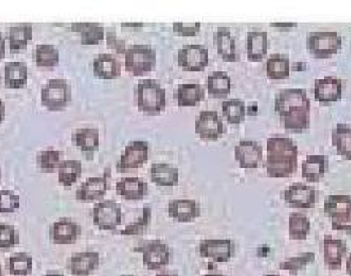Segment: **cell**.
<instances>
[{"label":"cell","mask_w":351,"mask_h":276,"mask_svg":"<svg viewBox=\"0 0 351 276\" xmlns=\"http://www.w3.org/2000/svg\"><path fill=\"white\" fill-rule=\"evenodd\" d=\"M149 159V143L145 140L130 142L117 162V172L126 173L130 170L142 168Z\"/></svg>","instance_id":"9"},{"label":"cell","mask_w":351,"mask_h":276,"mask_svg":"<svg viewBox=\"0 0 351 276\" xmlns=\"http://www.w3.org/2000/svg\"><path fill=\"white\" fill-rule=\"evenodd\" d=\"M330 225H332V230H337V232H351V216L345 219L330 221Z\"/></svg>","instance_id":"48"},{"label":"cell","mask_w":351,"mask_h":276,"mask_svg":"<svg viewBox=\"0 0 351 276\" xmlns=\"http://www.w3.org/2000/svg\"><path fill=\"white\" fill-rule=\"evenodd\" d=\"M5 47H7V43H5L3 34L0 32V61H2V59L5 58V51H7V49H5Z\"/></svg>","instance_id":"50"},{"label":"cell","mask_w":351,"mask_h":276,"mask_svg":"<svg viewBox=\"0 0 351 276\" xmlns=\"http://www.w3.org/2000/svg\"><path fill=\"white\" fill-rule=\"evenodd\" d=\"M285 203L295 210H310L317 203V189L307 183H293L283 190Z\"/></svg>","instance_id":"12"},{"label":"cell","mask_w":351,"mask_h":276,"mask_svg":"<svg viewBox=\"0 0 351 276\" xmlns=\"http://www.w3.org/2000/svg\"><path fill=\"white\" fill-rule=\"evenodd\" d=\"M326 170H328V158L323 154H310L302 164V178L308 184L323 181Z\"/></svg>","instance_id":"26"},{"label":"cell","mask_w":351,"mask_h":276,"mask_svg":"<svg viewBox=\"0 0 351 276\" xmlns=\"http://www.w3.org/2000/svg\"><path fill=\"white\" fill-rule=\"evenodd\" d=\"M223 118L232 125H239L245 123L247 118V105L240 99H228L221 105Z\"/></svg>","instance_id":"39"},{"label":"cell","mask_w":351,"mask_h":276,"mask_svg":"<svg viewBox=\"0 0 351 276\" xmlns=\"http://www.w3.org/2000/svg\"><path fill=\"white\" fill-rule=\"evenodd\" d=\"M62 164V153L59 149L47 148L43 151H40L37 155V165L38 168L45 173H53L59 168V165Z\"/></svg>","instance_id":"43"},{"label":"cell","mask_w":351,"mask_h":276,"mask_svg":"<svg viewBox=\"0 0 351 276\" xmlns=\"http://www.w3.org/2000/svg\"><path fill=\"white\" fill-rule=\"evenodd\" d=\"M124 65L132 77H145L156 67V49L149 45H130L124 53Z\"/></svg>","instance_id":"4"},{"label":"cell","mask_w":351,"mask_h":276,"mask_svg":"<svg viewBox=\"0 0 351 276\" xmlns=\"http://www.w3.org/2000/svg\"><path fill=\"white\" fill-rule=\"evenodd\" d=\"M194 129L199 138L204 142H217L224 134L223 118L215 110H204L195 118Z\"/></svg>","instance_id":"11"},{"label":"cell","mask_w":351,"mask_h":276,"mask_svg":"<svg viewBox=\"0 0 351 276\" xmlns=\"http://www.w3.org/2000/svg\"><path fill=\"white\" fill-rule=\"evenodd\" d=\"M110 188V168H105L104 175L100 177L88 178L86 181L78 186L75 199L78 202H100L104 200L105 194L108 192Z\"/></svg>","instance_id":"13"},{"label":"cell","mask_w":351,"mask_h":276,"mask_svg":"<svg viewBox=\"0 0 351 276\" xmlns=\"http://www.w3.org/2000/svg\"><path fill=\"white\" fill-rule=\"evenodd\" d=\"M342 37L334 31L310 32L307 37V49L315 59H329L342 49Z\"/></svg>","instance_id":"6"},{"label":"cell","mask_w":351,"mask_h":276,"mask_svg":"<svg viewBox=\"0 0 351 276\" xmlns=\"http://www.w3.org/2000/svg\"><path fill=\"white\" fill-rule=\"evenodd\" d=\"M82 172H83V165L80 160H75V159L62 160V164L59 165L58 168V181L61 183L64 188H70V186H73L78 181L80 177H82Z\"/></svg>","instance_id":"38"},{"label":"cell","mask_w":351,"mask_h":276,"mask_svg":"<svg viewBox=\"0 0 351 276\" xmlns=\"http://www.w3.org/2000/svg\"><path fill=\"white\" fill-rule=\"evenodd\" d=\"M93 70L99 79L110 81V79L119 78V75H121V64H119L117 54L104 53L94 59Z\"/></svg>","instance_id":"23"},{"label":"cell","mask_w":351,"mask_h":276,"mask_svg":"<svg viewBox=\"0 0 351 276\" xmlns=\"http://www.w3.org/2000/svg\"><path fill=\"white\" fill-rule=\"evenodd\" d=\"M117 194L126 200H142L148 195L149 186L142 178L126 177L117 181Z\"/></svg>","instance_id":"22"},{"label":"cell","mask_w":351,"mask_h":276,"mask_svg":"<svg viewBox=\"0 0 351 276\" xmlns=\"http://www.w3.org/2000/svg\"><path fill=\"white\" fill-rule=\"evenodd\" d=\"M126 276H130V275H126Z\"/></svg>","instance_id":"59"},{"label":"cell","mask_w":351,"mask_h":276,"mask_svg":"<svg viewBox=\"0 0 351 276\" xmlns=\"http://www.w3.org/2000/svg\"><path fill=\"white\" fill-rule=\"evenodd\" d=\"M215 43H217L218 54L221 56L224 62H237L239 61V51L237 43L232 32L228 27H218L215 32Z\"/></svg>","instance_id":"27"},{"label":"cell","mask_w":351,"mask_h":276,"mask_svg":"<svg viewBox=\"0 0 351 276\" xmlns=\"http://www.w3.org/2000/svg\"><path fill=\"white\" fill-rule=\"evenodd\" d=\"M21 207V199L16 192L8 189L0 190V213H14Z\"/></svg>","instance_id":"45"},{"label":"cell","mask_w":351,"mask_h":276,"mask_svg":"<svg viewBox=\"0 0 351 276\" xmlns=\"http://www.w3.org/2000/svg\"><path fill=\"white\" fill-rule=\"evenodd\" d=\"M205 86H207V92L212 95V97H228L230 91H232V79H230L228 73L218 70V72L208 75L207 84H205Z\"/></svg>","instance_id":"35"},{"label":"cell","mask_w":351,"mask_h":276,"mask_svg":"<svg viewBox=\"0 0 351 276\" xmlns=\"http://www.w3.org/2000/svg\"><path fill=\"white\" fill-rule=\"evenodd\" d=\"M0 276H3V270H2V267H0Z\"/></svg>","instance_id":"58"},{"label":"cell","mask_w":351,"mask_h":276,"mask_svg":"<svg viewBox=\"0 0 351 276\" xmlns=\"http://www.w3.org/2000/svg\"><path fill=\"white\" fill-rule=\"evenodd\" d=\"M72 143L82 149L83 154L91 158L100 147V132L96 127L77 129L72 135Z\"/></svg>","instance_id":"29"},{"label":"cell","mask_w":351,"mask_h":276,"mask_svg":"<svg viewBox=\"0 0 351 276\" xmlns=\"http://www.w3.org/2000/svg\"><path fill=\"white\" fill-rule=\"evenodd\" d=\"M348 255V244L345 240L324 237L323 238V258L324 265L329 270H340Z\"/></svg>","instance_id":"18"},{"label":"cell","mask_w":351,"mask_h":276,"mask_svg":"<svg viewBox=\"0 0 351 276\" xmlns=\"http://www.w3.org/2000/svg\"><path fill=\"white\" fill-rule=\"evenodd\" d=\"M5 114H7V108H5L3 100H0V123H3Z\"/></svg>","instance_id":"51"},{"label":"cell","mask_w":351,"mask_h":276,"mask_svg":"<svg viewBox=\"0 0 351 276\" xmlns=\"http://www.w3.org/2000/svg\"><path fill=\"white\" fill-rule=\"evenodd\" d=\"M323 212L330 221L345 219L351 216V195L332 194L324 200Z\"/></svg>","instance_id":"24"},{"label":"cell","mask_w":351,"mask_h":276,"mask_svg":"<svg viewBox=\"0 0 351 276\" xmlns=\"http://www.w3.org/2000/svg\"><path fill=\"white\" fill-rule=\"evenodd\" d=\"M235 244L229 238H205L199 244V254L205 259L223 264L232 259Z\"/></svg>","instance_id":"14"},{"label":"cell","mask_w":351,"mask_h":276,"mask_svg":"<svg viewBox=\"0 0 351 276\" xmlns=\"http://www.w3.org/2000/svg\"><path fill=\"white\" fill-rule=\"evenodd\" d=\"M274 107L287 132L302 134L310 129V99L305 89H282L275 95Z\"/></svg>","instance_id":"1"},{"label":"cell","mask_w":351,"mask_h":276,"mask_svg":"<svg viewBox=\"0 0 351 276\" xmlns=\"http://www.w3.org/2000/svg\"><path fill=\"white\" fill-rule=\"evenodd\" d=\"M34 268V259L27 253H16L8 258V272L13 276H29Z\"/></svg>","instance_id":"40"},{"label":"cell","mask_w":351,"mask_h":276,"mask_svg":"<svg viewBox=\"0 0 351 276\" xmlns=\"http://www.w3.org/2000/svg\"><path fill=\"white\" fill-rule=\"evenodd\" d=\"M167 214L177 223H193L200 218L202 208L194 199H173L167 205Z\"/></svg>","instance_id":"17"},{"label":"cell","mask_w":351,"mask_h":276,"mask_svg":"<svg viewBox=\"0 0 351 276\" xmlns=\"http://www.w3.org/2000/svg\"><path fill=\"white\" fill-rule=\"evenodd\" d=\"M270 27L274 29H280V31H291V29L298 27V24L295 23H270Z\"/></svg>","instance_id":"49"},{"label":"cell","mask_w":351,"mask_h":276,"mask_svg":"<svg viewBox=\"0 0 351 276\" xmlns=\"http://www.w3.org/2000/svg\"><path fill=\"white\" fill-rule=\"evenodd\" d=\"M32 59L37 67L40 68H56L61 61V54L59 49L54 45L42 43L37 45V48L34 49Z\"/></svg>","instance_id":"34"},{"label":"cell","mask_w":351,"mask_h":276,"mask_svg":"<svg viewBox=\"0 0 351 276\" xmlns=\"http://www.w3.org/2000/svg\"><path fill=\"white\" fill-rule=\"evenodd\" d=\"M265 276H280V275H277V273H267Z\"/></svg>","instance_id":"57"},{"label":"cell","mask_w":351,"mask_h":276,"mask_svg":"<svg viewBox=\"0 0 351 276\" xmlns=\"http://www.w3.org/2000/svg\"><path fill=\"white\" fill-rule=\"evenodd\" d=\"M134 102L147 116H159L167 105L165 89L158 79H142L134 88Z\"/></svg>","instance_id":"3"},{"label":"cell","mask_w":351,"mask_h":276,"mask_svg":"<svg viewBox=\"0 0 351 276\" xmlns=\"http://www.w3.org/2000/svg\"><path fill=\"white\" fill-rule=\"evenodd\" d=\"M175 100L180 108L199 107L205 100V88L199 81L182 83L175 91Z\"/></svg>","instance_id":"21"},{"label":"cell","mask_w":351,"mask_h":276,"mask_svg":"<svg viewBox=\"0 0 351 276\" xmlns=\"http://www.w3.org/2000/svg\"><path fill=\"white\" fill-rule=\"evenodd\" d=\"M148 175L152 183L162 186V188H172V186H177L180 181L178 168L164 162L152 164V168H149Z\"/></svg>","instance_id":"31"},{"label":"cell","mask_w":351,"mask_h":276,"mask_svg":"<svg viewBox=\"0 0 351 276\" xmlns=\"http://www.w3.org/2000/svg\"><path fill=\"white\" fill-rule=\"evenodd\" d=\"M93 221L97 229L114 232L123 223L121 205L110 199L100 200L93 208Z\"/></svg>","instance_id":"8"},{"label":"cell","mask_w":351,"mask_h":276,"mask_svg":"<svg viewBox=\"0 0 351 276\" xmlns=\"http://www.w3.org/2000/svg\"><path fill=\"white\" fill-rule=\"evenodd\" d=\"M70 27H72V31L80 34V43L84 47H96L105 38V27L100 23H73Z\"/></svg>","instance_id":"30"},{"label":"cell","mask_w":351,"mask_h":276,"mask_svg":"<svg viewBox=\"0 0 351 276\" xmlns=\"http://www.w3.org/2000/svg\"><path fill=\"white\" fill-rule=\"evenodd\" d=\"M208 49L204 45H184L177 53V64L186 72H202L208 67Z\"/></svg>","instance_id":"10"},{"label":"cell","mask_w":351,"mask_h":276,"mask_svg":"<svg viewBox=\"0 0 351 276\" xmlns=\"http://www.w3.org/2000/svg\"><path fill=\"white\" fill-rule=\"evenodd\" d=\"M310 229H312V224H310V219L307 214L304 213H291L289 221H288V234L291 240H295V242H302L308 237Z\"/></svg>","instance_id":"37"},{"label":"cell","mask_w":351,"mask_h":276,"mask_svg":"<svg viewBox=\"0 0 351 276\" xmlns=\"http://www.w3.org/2000/svg\"><path fill=\"white\" fill-rule=\"evenodd\" d=\"M345 270H347L348 276H351V254H348L347 259H345Z\"/></svg>","instance_id":"52"},{"label":"cell","mask_w":351,"mask_h":276,"mask_svg":"<svg viewBox=\"0 0 351 276\" xmlns=\"http://www.w3.org/2000/svg\"><path fill=\"white\" fill-rule=\"evenodd\" d=\"M204 276H224V275L221 272H218V270H210V272H207Z\"/></svg>","instance_id":"54"},{"label":"cell","mask_w":351,"mask_h":276,"mask_svg":"<svg viewBox=\"0 0 351 276\" xmlns=\"http://www.w3.org/2000/svg\"><path fill=\"white\" fill-rule=\"evenodd\" d=\"M143 24L142 23H135V24H130V23H124L123 27H142Z\"/></svg>","instance_id":"55"},{"label":"cell","mask_w":351,"mask_h":276,"mask_svg":"<svg viewBox=\"0 0 351 276\" xmlns=\"http://www.w3.org/2000/svg\"><path fill=\"white\" fill-rule=\"evenodd\" d=\"M269 51V37L264 31H250L247 35V56L250 62H261Z\"/></svg>","instance_id":"32"},{"label":"cell","mask_w":351,"mask_h":276,"mask_svg":"<svg viewBox=\"0 0 351 276\" xmlns=\"http://www.w3.org/2000/svg\"><path fill=\"white\" fill-rule=\"evenodd\" d=\"M265 75L272 81H283L291 75V59L288 54H272L265 61Z\"/></svg>","instance_id":"33"},{"label":"cell","mask_w":351,"mask_h":276,"mask_svg":"<svg viewBox=\"0 0 351 276\" xmlns=\"http://www.w3.org/2000/svg\"><path fill=\"white\" fill-rule=\"evenodd\" d=\"M42 105L49 112H62L72 103V86L67 79L53 78L43 84L40 92Z\"/></svg>","instance_id":"5"},{"label":"cell","mask_w":351,"mask_h":276,"mask_svg":"<svg viewBox=\"0 0 351 276\" xmlns=\"http://www.w3.org/2000/svg\"><path fill=\"white\" fill-rule=\"evenodd\" d=\"M315 253L312 251H308V253H304V254H298V255H293V258H288L285 259L282 264H280V270H283V272H289L293 276L298 275L300 270L307 268L310 264L315 262Z\"/></svg>","instance_id":"42"},{"label":"cell","mask_w":351,"mask_h":276,"mask_svg":"<svg viewBox=\"0 0 351 276\" xmlns=\"http://www.w3.org/2000/svg\"><path fill=\"white\" fill-rule=\"evenodd\" d=\"M134 251L142 254L145 268L153 270V272L164 270L170 264V260H172V249L162 240H152V242H147Z\"/></svg>","instance_id":"7"},{"label":"cell","mask_w":351,"mask_h":276,"mask_svg":"<svg viewBox=\"0 0 351 276\" xmlns=\"http://www.w3.org/2000/svg\"><path fill=\"white\" fill-rule=\"evenodd\" d=\"M299 149L287 135H272L265 142V175L272 179L289 178L298 170Z\"/></svg>","instance_id":"2"},{"label":"cell","mask_w":351,"mask_h":276,"mask_svg":"<svg viewBox=\"0 0 351 276\" xmlns=\"http://www.w3.org/2000/svg\"><path fill=\"white\" fill-rule=\"evenodd\" d=\"M19 243V234L12 224L0 223V249L7 251Z\"/></svg>","instance_id":"44"},{"label":"cell","mask_w":351,"mask_h":276,"mask_svg":"<svg viewBox=\"0 0 351 276\" xmlns=\"http://www.w3.org/2000/svg\"><path fill=\"white\" fill-rule=\"evenodd\" d=\"M173 32L180 35V37H195L202 29V24L200 23H182L177 21L172 24Z\"/></svg>","instance_id":"46"},{"label":"cell","mask_w":351,"mask_h":276,"mask_svg":"<svg viewBox=\"0 0 351 276\" xmlns=\"http://www.w3.org/2000/svg\"><path fill=\"white\" fill-rule=\"evenodd\" d=\"M234 158L237 160L239 167L243 170L258 168L264 159L263 145L254 140H242L235 145Z\"/></svg>","instance_id":"15"},{"label":"cell","mask_w":351,"mask_h":276,"mask_svg":"<svg viewBox=\"0 0 351 276\" xmlns=\"http://www.w3.org/2000/svg\"><path fill=\"white\" fill-rule=\"evenodd\" d=\"M343 81L335 77H324L315 81L313 95L321 105H332L339 102L343 95Z\"/></svg>","instance_id":"16"},{"label":"cell","mask_w":351,"mask_h":276,"mask_svg":"<svg viewBox=\"0 0 351 276\" xmlns=\"http://www.w3.org/2000/svg\"><path fill=\"white\" fill-rule=\"evenodd\" d=\"M3 79L7 89H24L29 79L27 65L21 61L7 62L3 68Z\"/></svg>","instance_id":"28"},{"label":"cell","mask_w":351,"mask_h":276,"mask_svg":"<svg viewBox=\"0 0 351 276\" xmlns=\"http://www.w3.org/2000/svg\"><path fill=\"white\" fill-rule=\"evenodd\" d=\"M156 276H178L175 272H170V270H160V272H158Z\"/></svg>","instance_id":"53"},{"label":"cell","mask_w":351,"mask_h":276,"mask_svg":"<svg viewBox=\"0 0 351 276\" xmlns=\"http://www.w3.org/2000/svg\"><path fill=\"white\" fill-rule=\"evenodd\" d=\"M105 38H107V45L110 49H113L117 54H121L124 56V53H126V42H123V40L118 38L117 32L113 31V29H108V31H105Z\"/></svg>","instance_id":"47"},{"label":"cell","mask_w":351,"mask_h":276,"mask_svg":"<svg viewBox=\"0 0 351 276\" xmlns=\"http://www.w3.org/2000/svg\"><path fill=\"white\" fill-rule=\"evenodd\" d=\"M100 265L97 251H82L73 254L69 260V270L73 276H91Z\"/></svg>","instance_id":"20"},{"label":"cell","mask_w":351,"mask_h":276,"mask_svg":"<svg viewBox=\"0 0 351 276\" xmlns=\"http://www.w3.org/2000/svg\"><path fill=\"white\" fill-rule=\"evenodd\" d=\"M330 142L339 155L351 160V127L347 124H337L330 135Z\"/></svg>","instance_id":"36"},{"label":"cell","mask_w":351,"mask_h":276,"mask_svg":"<svg viewBox=\"0 0 351 276\" xmlns=\"http://www.w3.org/2000/svg\"><path fill=\"white\" fill-rule=\"evenodd\" d=\"M152 224V207H143L142 216L134 223L128 224L123 230H119V235H124V237H140V235L147 234V230Z\"/></svg>","instance_id":"41"},{"label":"cell","mask_w":351,"mask_h":276,"mask_svg":"<svg viewBox=\"0 0 351 276\" xmlns=\"http://www.w3.org/2000/svg\"><path fill=\"white\" fill-rule=\"evenodd\" d=\"M82 235V225L70 218H61L51 225V238L54 244H73Z\"/></svg>","instance_id":"19"},{"label":"cell","mask_w":351,"mask_h":276,"mask_svg":"<svg viewBox=\"0 0 351 276\" xmlns=\"http://www.w3.org/2000/svg\"><path fill=\"white\" fill-rule=\"evenodd\" d=\"M45 276H64V275L61 272H58V270H49Z\"/></svg>","instance_id":"56"},{"label":"cell","mask_w":351,"mask_h":276,"mask_svg":"<svg viewBox=\"0 0 351 276\" xmlns=\"http://www.w3.org/2000/svg\"><path fill=\"white\" fill-rule=\"evenodd\" d=\"M34 35V26L31 23L13 24L8 29V48L13 54L23 53L31 43Z\"/></svg>","instance_id":"25"}]
</instances>
